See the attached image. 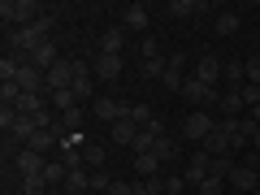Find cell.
I'll use <instances>...</instances> for the list:
<instances>
[{
	"instance_id": "16",
	"label": "cell",
	"mask_w": 260,
	"mask_h": 195,
	"mask_svg": "<svg viewBox=\"0 0 260 195\" xmlns=\"http://www.w3.org/2000/svg\"><path fill=\"white\" fill-rule=\"evenodd\" d=\"M152 152H156V160H160V165H174V160L182 156V143H178V139H169V135H160Z\"/></svg>"
},
{
	"instance_id": "29",
	"label": "cell",
	"mask_w": 260,
	"mask_h": 195,
	"mask_svg": "<svg viewBox=\"0 0 260 195\" xmlns=\"http://www.w3.org/2000/svg\"><path fill=\"white\" fill-rule=\"evenodd\" d=\"M217 35H239V13H217Z\"/></svg>"
},
{
	"instance_id": "37",
	"label": "cell",
	"mask_w": 260,
	"mask_h": 195,
	"mask_svg": "<svg viewBox=\"0 0 260 195\" xmlns=\"http://www.w3.org/2000/svg\"><path fill=\"white\" fill-rule=\"evenodd\" d=\"M243 104H247V109H256V104H260V87L256 83H243Z\"/></svg>"
},
{
	"instance_id": "23",
	"label": "cell",
	"mask_w": 260,
	"mask_h": 195,
	"mask_svg": "<svg viewBox=\"0 0 260 195\" xmlns=\"http://www.w3.org/2000/svg\"><path fill=\"white\" fill-rule=\"evenodd\" d=\"M52 186H48V178L44 174H30V178H22V195H48Z\"/></svg>"
},
{
	"instance_id": "27",
	"label": "cell",
	"mask_w": 260,
	"mask_h": 195,
	"mask_svg": "<svg viewBox=\"0 0 260 195\" xmlns=\"http://www.w3.org/2000/svg\"><path fill=\"white\" fill-rule=\"evenodd\" d=\"M225 83H230V87H243V83H247V70H243V61H225Z\"/></svg>"
},
{
	"instance_id": "10",
	"label": "cell",
	"mask_w": 260,
	"mask_h": 195,
	"mask_svg": "<svg viewBox=\"0 0 260 195\" xmlns=\"http://www.w3.org/2000/svg\"><path fill=\"white\" fill-rule=\"evenodd\" d=\"M91 70H95V83H117L121 78V56H95L91 61Z\"/></svg>"
},
{
	"instance_id": "30",
	"label": "cell",
	"mask_w": 260,
	"mask_h": 195,
	"mask_svg": "<svg viewBox=\"0 0 260 195\" xmlns=\"http://www.w3.org/2000/svg\"><path fill=\"white\" fill-rule=\"evenodd\" d=\"M221 191H225V178H213V174L195 186V195H221Z\"/></svg>"
},
{
	"instance_id": "35",
	"label": "cell",
	"mask_w": 260,
	"mask_h": 195,
	"mask_svg": "<svg viewBox=\"0 0 260 195\" xmlns=\"http://www.w3.org/2000/svg\"><path fill=\"white\" fill-rule=\"evenodd\" d=\"M139 52H143V61H152V56H160V39H156V35H143Z\"/></svg>"
},
{
	"instance_id": "11",
	"label": "cell",
	"mask_w": 260,
	"mask_h": 195,
	"mask_svg": "<svg viewBox=\"0 0 260 195\" xmlns=\"http://www.w3.org/2000/svg\"><path fill=\"white\" fill-rule=\"evenodd\" d=\"M48 91H61V87H74V61H56L52 70H48Z\"/></svg>"
},
{
	"instance_id": "43",
	"label": "cell",
	"mask_w": 260,
	"mask_h": 195,
	"mask_svg": "<svg viewBox=\"0 0 260 195\" xmlns=\"http://www.w3.org/2000/svg\"><path fill=\"white\" fill-rule=\"evenodd\" d=\"M256 195H260V186H256Z\"/></svg>"
},
{
	"instance_id": "28",
	"label": "cell",
	"mask_w": 260,
	"mask_h": 195,
	"mask_svg": "<svg viewBox=\"0 0 260 195\" xmlns=\"http://www.w3.org/2000/svg\"><path fill=\"white\" fill-rule=\"evenodd\" d=\"M83 148H87V143H83ZM83 148H61V165L65 169H87L83 165Z\"/></svg>"
},
{
	"instance_id": "25",
	"label": "cell",
	"mask_w": 260,
	"mask_h": 195,
	"mask_svg": "<svg viewBox=\"0 0 260 195\" xmlns=\"http://www.w3.org/2000/svg\"><path fill=\"white\" fill-rule=\"evenodd\" d=\"M83 165L87 169H104V148H100V143H87V148H83Z\"/></svg>"
},
{
	"instance_id": "21",
	"label": "cell",
	"mask_w": 260,
	"mask_h": 195,
	"mask_svg": "<svg viewBox=\"0 0 260 195\" xmlns=\"http://www.w3.org/2000/svg\"><path fill=\"white\" fill-rule=\"evenodd\" d=\"M44 178H48V186H65L70 169L61 165V156H48V165H44Z\"/></svg>"
},
{
	"instance_id": "20",
	"label": "cell",
	"mask_w": 260,
	"mask_h": 195,
	"mask_svg": "<svg viewBox=\"0 0 260 195\" xmlns=\"http://www.w3.org/2000/svg\"><path fill=\"white\" fill-rule=\"evenodd\" d=\"M169 13H174L178 22H191L195 13H204V5H200V0H169Z\"/></svg>"
},
{
	"instance_id": "32",
	"label": "cell",
	"mask_w": 260,
	"mask_h": 195,
	"mask_svg": "<svg viewBox=\"0 0 260 195\" xmlns=\"http://www.w3.org/2000/svg\"><path fill=\"white\" fill-rule=\"evenodd\" d=\"M91 191H100V195H109V191H113V178L104 174V169H91Z\"/></svg>"
},
{
	"instance_id": "39",
	"label": "cell",
	"mask_w": 260,
	"mask_h": 195,
	"mask_svg": "<svg viewBox=\"0 0 260 195\" xmlns=\"http://www.w3.org/2000/svg\"><path fill=\"white\" fill-rule=\"evenodd\" d=\"M109 195H135V182H113Z\"/></svg>"
},
{
	"instance_id": "5",
	"label": "cell",
	"mask_w": 260,
	"mask_h": 195,
	"mask_svg": "<svg viewBox=\"0 0 260 195\" xmlns=\"http://www.w3.org/2000/svg\"><path fill=\"white\" fill-rule=\"evenodd\" d=\"M225 186H234V191H247V195H256V186H260V165H234L230 169V178H225Z\"/></svg>"
},
{
	"instance_id": "17",
	"label": "cell",
	"mask_w": 260,
	"mask_h": 195,
	"mask_svg": "<svg viewBox=\"0 0 260 195\" xmlns=\"http://www.w3.org/2000/svg\"><path fill=\"white\" fill-rule=\"evenodd\" d=\"M200 152H208V156H234V148H230V139H225L221 130H213L204 143H200Z\"/></svg>"
},
{
	"instance_id": "14",
	"label": "cell",
	"mask_w": 260,
	"mask_h": 195,
	"mask_svg": "<svg viewBox=\"0 0 260 195\" xmlns=\"http://www.w3.org/2000/svg\"><path fill=\"white\" fill-rule=\"evenodd\" d=\"M121 26L148 35V5H126V9H121Z\"/></svg>"
},
{
	"instance_id": "22",
	"label": "cell",
	"mask_w": 260,
	"mask_h": 195,
	"mask_svg": "<svg viewBox=\"0 0 260 195\" xmlns=\"http://www.w3.org/2000/svg\"><path fill=\"white\" fill-rule=\"evenodd\" d=\"M87 186H91V169H70V178H65V191L83 195Z\"/></svg>"
},
{
	"instance_id": "41",
	"label": "cell",
	"mask_w": 260,
	"mask_h": 195,
	"mask_svg": "<svg viewBox=\"0 0 260 195\" xmlns=\"http://www.w3.org/2000/svg\"><path fill=\"white\" fill-rule=\"evenodd\" d=\"M251 121H256V126H260V104H256V109H251Z\"/></svg>"
},
{
	"instance_id": "1",
	"label": "cell",
	"mask_w": 260,
	"mask_h": 195,
	"mask_svg": "<svg viewBox=\"0 0 260 195\" xmlns=\"http://www.w3.org/2000/svg\"><path fill=\"white\" fill-rule=\"evenodd\" d=\"M0 18H5V26L22 30V26H35V22L44 18V9H39L35 0H5V5H0Z\"/></svg>"
},
{
	"instance_id": "40",
	"label": "cell",
	"mask_w": 260,
	"mask_h": 195,
	"mask_svg": "<svg viewBox=\"0 0 260 195\" xmlns=\"http://www.w3.org/2000/svg\"><path fill=\"white\" fill-rule=\"evenodd\" d=\"M251 148H256V152H260V126H256V135H251Z\"/></svg>"
},
{
	"instance_id": "42",
	"label": "cell",
	"mask_w": 260,
	"mask_h": 195,
	"mask_svg": "<svg viewBox=\"0 0 260 195\" xmlns=\"http://www.w3.org/2000/svg\"><path fill=\"white\" fill-rule=\"evenodd\" d=\"M61 195H74V191H61Z\"/></svg>"
},
{
	"instance_id": "15",
	"label": "cell",
	"mask_w": 260,
	"mask_h": 195,
	"mask_svg": "<svg viewBox=\"0 0 260 195\" xmlns=\"http://www.w3.org/2000/svg\"><path fill=\"white\" fill-rule=\"evenodd\" d=\"M239 109H243V87H225L221 100H217V113L221 117H239Z\"/></svg>"
},
{
	"instance_id": "34",
	"label": "cell",
	"mask_w": 260,
	"mask_h": 195,
	"mask_svg": "<svg viewBox=\"0 0 260 195\" xmlns=\"http://www.w3.org/2000/svg\"><path fill=\"white\" fill-rule=\"evenodd\" d=\"M0 100H5V104L13 109V104L22 100V87H18V83H0Z\"/></svg>"
},
{
	"instance_id": "8",
	"label": "cell",
	"mask_w": 260,
	"mask_h": 195,
	"mask_svg": "<svg viewBox=\"0 0 260 195\" xmlns=\"http://www.w3.org/2000/svg\"><path fill=\"white\" fill-rule=\"evenodd\" d=\"M186 52H169L165 56V78H160V87H169V91H182V83H186Z\"/></svg>"
},
{
	"instance_id": "9",
	"label": "cell",
	"mask_w": 260,
	"mask_h": 195,
	"mask_svg": "<svg viewBox=\"0 0 260 195\" xmlns=\"http://www.w3.org/2000/svg\"><path fill=\"white\" fill-rule=\"evenodd\" d=\"M208 174H213V156H208V152H195V156L186 160V169H182L186 186H200V182H204Z\"/></svg>"
},
{
	"instance_id": "24",
	"label": "cell",
	"mask_w": 260,
	"mask_h": 195,
	"mask_svg": "<svg viewBox=\"0 0 260 195\" xmlns=\"http://www.w3.org/2000/svg\"><path fill=\"white\" fill-rule=\"evenodd\" d=\"M135 169H139L143 178H156V169H160V160H156V152H143V156H135Z\"/></svg>"
},
{
	"instance_id": "2",
	"label": "cell",
	"mask_w": 260,
	"mask_h": 195,
	"mask_svg": "<svg viewBox=\"0 0 260 195\" xmlns=\"http://www.w3.org/2000/svg\"><path fill=\"white\" fill-rule=\"evenodd\" d=\"M213 130H217V117L208 109H191L182 117V139H191V143H204Z\"/></svg>"
},
{
	"instance_id": "31",
	"label": "cell",
	"mask_w": 260,
	"mask_h": 195,
	"mask_svg": "<svg viewBox=\"0 0 260 195\" xmlns=\"http://www.w3.org/2000/svg\"><path fill=\"white\" fill-rule=\"evenodd\" d=\"M143 78H165V56H152V61H143Z\"/></svg>"
},
{
	"instance_id": "4",
	"label": "cell",
	"mask_w": 260,
	"mask_h": 195,
	"mask_svg": "<svg viewBox=\"0 0 260 195\" xmlns=\"http://www.w3.org/2000/svg\"><path fill=\"white\" fill-rule=\"evenodd\" d=\"M91 113H95V117H104L109 126H117V121H126V117H130V104H126V100H117V95H95Z\"/></svg>"
},
{
	"instance_id": "26",
	"label": "cell",
	"mask_w": 260,
	"mask_h": 195,
	"mask_svg": "<svg viewBox=\"0 0 260 195\" xmlns=\"http://www.w3.org/2000/svg\"><path fill=\"white\" fill-rule=\"evenodd\" d=\"M83 117H87V113H83V104H78V109H70V113H61V117H56V121H61V130H70V135H74V130L83 126Z\"/></svg>"
},
{
	"instance_id": "3",
	"label": "cell",
	"mask_w": 260,
	"mask_h": 195,
	"mask_svg": "<svg viewBox=\"0 0 260 195\" xmlns=\"http://www.w3.org/2000/svg\"><path fill=\"white\" fill-rule=\"evenodd\" d=\"M182 95H186V100H191L195 104V109H208V113H213L217 109V100H221V91H217V87H208V83H200V78H186V83H182Z\"/></svg>"
},
{
	"instance_id": "38",
	"label": "cell",
	"mask_w": 260,
	"mask_h": 195,
	"mask_svg": "<svg viewBox=\"0 0 260 195\" xmlns=\"http://www.w3.org/2000/svg\"><path fill=\"white\" fill-rule=\"evenodd\" d=\"M182 191H186V178H182V174L165 178V195H182Z\"/></svg>"
},
{
	"instance_id": "13",
	"label": "cell",
	"mask_w": 260,
	"mask_h": 195,
	"mask_svg": "<svg viewBox=\"0 0 260 195\" xmlns=\"http://www.w3.org/2000/svg\"><path fill=\"white\" fill-rule=\"evenodd\" d=\"M121 48H126V26L117 22V26H109V30L100 35V52H104V56H121Z\"/></svg>"
},
{
	"instance_id": "12",
	"label": "cell",
	"mask_w": 260,
	"mask_h": 195,
	"mask_svg": "<svg viewBox=\"0 0 260 195\" xmlns=\"http://www.w3.org/2000/svg\"><path fill=\"white\" fill-rule=\"evenodd\" d=\"M13 165H18V174H22V178H30V174H44V165H48V156H39V152H30V148H22L18 156H13Z\"/></svg>"
},
{
	"instance_id": "6",
	"label": "cell",
	"mask_w": 260,
	"mask_h": 195,
	"mask_svg": "<svg viewBox=\"0 0 260 195\" xmlns=\"http://www.w3.org/2000/svg\"><path fill=\"white\" fill-rule=\"evenodd\" d=\"M74 95H78V104L83 100L95 104V70L87 61H74Z\"/></svg>"
},
{
	"instance_id": "18",
	"label": "cell",
	"mask_w": 260,
	"mask_h": 195,
	"mask_svg": "<svg viewBox=\"0 0 260 195\" xmlns=\"http://www.w3.org/2000/svg\"><path fill=\"white\" fill-rule=\"evenodd\" d=\"M139 130L143 126H135V121H117V126H113V143H121V148H135V139H139Z\"/></svg>"
},
{
	"instance_id": "19",
	"label": "cell",
	"mask_w": 260,
	"mask_h": 195,
	"mask_svg": "<svg viewBox=\"0 0 260 195\" xmlns=\"http://www.w3.org/2000/svg\"><path fill=\"white\" fill-rule=\"evenodd\" d=\"M48 104L56 113H70V109H78V95H74V87H61V91H48Z\"/></svg>"
},
{
	"instance_id": "36",
	"label": "cell",
	"mask_w": 260,
	"mask_h": 195,
	"mask_svg": "<svg viewBox=\"0 0 260 195\" xmlns=\"http://www.w3.org/2000/svg\"><path fill=\"white\" fill-rule=\"evenodd\" d=\"M243 70H247V83H256V87H260V52H251L247 61H243Z\"/></svg>"
},
{
	"instance_id": "33",
	"label": "cell",
	"mask_w": 260,
	"mask_h": 195,
	"mask_svg": "<svg viewBox=\"0 0 260 195\" xmlns=\"http://www.w3.org/2000/svg\"><path fill=\"white\" fill-rule=\"evenodd\" d=\"M152 117H156V113H152L148 104H130V121H135V126H148Z\"/></svg>"
},
{
	"instance_id": "7",
	"label": "cell",
	"mask_w": 260,
	"mask_h": 195,
	"mask_svg": "<svg viewBox=\"0 0 260 195\" xmlns=\"http://www.w3.org/2000/svg\"><path fill=\"white\" fill-rule=\"evenodd\" d=\"M195 78H200V83H208V87H221V78H225V61H221L217 52L200 56V65H195Z\"/></svg>"
}]
</instances>
